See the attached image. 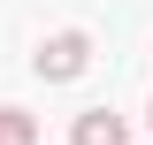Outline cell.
<instances>
[{
  "label": "cell",
  "instance_id": "cell-2",
  "mask_svg": "<svg viewBox=\"0 0 153 145\" xmlns=\"http://www.w3.org/2000/svg\"><path fill=\"white\" fill-rule=\"evenodd\" d=\"M69 145H130V138H123V115H107V107H92V115H76V130H69Z\"/></svg>",
  "mask_w": 153,
  "mask_h": 145
},
{
  "label": "cell",
  "instance_id": "cell-3",
  "mask_svg": "<svg viewBox=\"0 0 153 145\" xmlns=\"http://www.w3.org/2000/svg\"><path fill=\"white\" fill-rule=\"evenodd\" d=\"M0 145H46V138H38V122L23 107H0Z\"/></svg>",
  "mask_w": 153,
  "mask_h": 145
},
{
  "label": "cell",
  "instance_id": "cell-1",
  "mask_svg": "<svg viewBox=\"0 0 153 145\" xmlns=\"http://www.w3.org/2000/svg\"><path fill=\"white\" fill-rule=\"evenodd\" d=\"M31 69L46 76V84H69V76H84V69H92V38H84V31H54L46 46H38V61H31Z\"/></svg>",
  "mask_w": 153,
  "mask_h": 145
}]
</instances>
